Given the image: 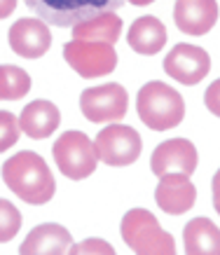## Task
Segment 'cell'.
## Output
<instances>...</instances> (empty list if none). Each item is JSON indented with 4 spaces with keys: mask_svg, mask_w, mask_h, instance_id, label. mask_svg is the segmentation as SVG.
Masks as SVG:
<instances>
[{
    "mask_svg": "<svg viewBox=\"0 0 220 255\" xmlns=\"http://www.w3.org/2000/svg\"><path fill=\"white\" fill-rule=\"evenodd\" d=\"M12 52L24 59H40L52 47V33L42 19H19L9 26L7 33Z\"/></svg>",
    "mask_w": 220,
    "mask_h": 255,
    "instance_id": "cell-11",
    "label": "cell"
},
{
    "mask_svg": "<svg viewBox=\"0 0 220 255\" xmlns=\"http://www.w3.org/2000/svg\"><path fill=\"white\" fill-rule=\"evenodd\" d=\"M157 206L169 216H181L190 211L197 201V187L192 185L190 176L183 173H169L159 178V185L155 190Z\"/></svg>",
    "mask_w": 220,
    "mask_h": 255,
    "instance_id": "cell-12",
    "label": "cell"
},
{
    "mask_svg": "<svg viewBox=\"0 0 220 255\" xmlns=\"http://www.w3.org/2000/svg\"><path fill=\"white\" fill-rule=\"evenodd\" d=\"M31 92V75L19 66H0V101H19Z\"/></svg>",
    "mask_w": 220,
    "mask_h": 255,
    "instance_id": "cell-19",
    "label": "cell"
},
{
    "mask_svg": "<svg viewBox=\"0 0 220 255\" xmlns=\"http://www.w3.org/2000/svg\"><path fill=\"white\" fill-rule=\"evenodd\" d=\"M2 180L26 204H47L56 192L54 176L47 162L31 150H21L2 164Z\"/></svg>",
    "mask_w": 220,
    "mask_h": 255,
    "instance_id": "cell-1",
    "label": "cell"
},
{
    "mask_svg": "<svg viewBox=\"0 0 220 255\" xmlns=\"http://www.w3.org/2000/svg\"><path fill=\"white\" fill-rule=\"evenodd\" d=\"M129 108V94L117 82L89 87L80 96V110L89 122H119Z\"/></svg>",
    "mask_w": 220,
    "mask_h": 255,
    "instance_id": "cell-8",
    "label": "cell"
},
{
    "mask_svg": "<svg viewBox=\"0 0 220 255\" xmlns=\"http://www.w3.org/2000/svg\"><path fill=\"white\" fill-rule=\"evenodd\" d=\"M124 244L136 255H176V241L145 209L126 211L119 225Z\"/></svg>",
    "mask_w": 220,
    "mask_h": 255,
    "instance_id": "cell-3",
    "label": "cell"
},
{
    "mask_svg": "<svg viewBox=\"0 0 220 255\" xmlns=\"http://www.w3.org/2000/svg\"><path fill=\"white\" fill-rule=\"evenodd\" d=\"M52 155L66 178L71 180H82L89 178L96 171L99 157L94 150V140L82 131H63L52 145Z\"/></svg>",
    "mask_w": 220,
    "mask_h": 255,
    "instance_id": "cell-5",
    "label": "cell"
},
{
    "mask_svg": "<svg viewBox=\"0 0 220 255\" xmlns=\"http://www.w3.org/2000/svg\"><path fill=\"white\" fill-rule=\"evenodd\" d=\"M16 7V0H0V19H7Z\"/></svg>",
    "mask_w": 220,
    "mask_h": 255,
    "instance_id": "cell-25",
    "label": "cell"
},
{
    "mask_svg": "<svg viewBox=\"0 0 220 255\" xmlns=\"http://www.w3.org/2000/svg\"><path fill=\"white\" fill-rule=\"evenodd\" d=\"M38 19L49 26L73 28L75 23L94 19L106 12H117L126 0H24Z\"/></svg>",
    "mask_w": 220,
    "mask_h": 255,
    "instance_id": "cell-4",
    "label": "cell"
},
{
    "mask_svg": "<svg viewBox=\"0 0 220 255\" xmlns=\"http://www.w3.org/2000/svg\"><path fill=\"white\" fill-rule=\"evenodd\" d=\"M129 47L136 54L150 56L162 52L166 45V28L157 16H138L129 28Z\"/></svg>",
    "mask_w": 220,
    "mask_h": 255,
    "instance_id": "cell-16",
    "label": "cell"
},
{
    "mask_svg": "<svg viewBox=\"0 0 220 255\" xmlns=\"http://www.w3.org/2000/svg\"><path fill=\"white\" fill-rule=\"evenodd\" d=\"M122 35V19L117 12H106L94 19H87L73 26V40H87V42H108L115 45Z\"/></svg>",
    "mask_w": 220,
    "mask_h": 255,
    "instance_id": "cell-18",
    "label": "cell"
},
{
    "mask_svg": "<svg viewBox=\"0 0 220 255\" xmlns=\"http://www.w3.org/2000/svg\"><path fill=\"white\" fill-rule=\"evenodd\" d=\"M136 110L145 127L152 131H169L178 127L185 117V101L166 82H148L136 96Z\"/></svg>",
    "mask_w": 220,
    "mask_h": 255,
    "instance_id": "cell-2",
    "label": "cell"
},
{
    "mask_svg": "<svg viewBox=\"0 0 220 255\" xmlns=\"http://www.w3.org/2000/svg\"><path fill=\"white\" fill-rule=\"evenodd\" d=\"M94 150L99 162L108 166H129L141 157L143 140L136 129L115 122L96 133Z\"/></svg>",
    "mask_w": 220,
    "mask_h": 255,
    "instance_id": "cell-7",
    "label": "cell"
},
{
    "mask_svg": "<svg viewBox=\"0 0 220 255\" xmlns=\"http://www.w3.org/2000/svg\"><path fill=\"white\" fill-rule=\"evenodd\" d=\"M63 59L68 61L80 78L92 80L110 75L117 66L115 45L108 42H87V40H71L63 45Z\"/></svg>",
    "mask_w": 220,
    "mask_h": 255,
    "instance_id": "cell-6",
    "label": "cell"
},
{
    "mask_svg": "<svg viewBox=\"0 0 220 255\" xmlns=\"http://www.w3.org/2000/svg\"><path fill=\"white\" fill-rule=\"evenodd\" d=\"M173 21L188 35H206L218 21L216 0H178L173 7Z\"/></svg>",
    "mask_w": 220,
    "mask_h": 255,
    "instance_id": "cell-13",
    "label": "cell"
},
{
    "mask_svg": "<svg viewBox=\"0 0 220 255\" xmlns=\"http://www.w3.org/2000/svg\"><path fill=\"white\" fill-rule=\"evenodd\" d=\"M19 133H21L19 117L7 113V110H0V152H5L12 145H16Z\"/></svg>",
    "mask_w": 220,
    "mask_h": 255,
    "instance_id": "cell-21",
    "label": "cell"
},
{
    "mask_svg": "<svg viewBox=\"0 0 220 255\" xmlns=\"http://www.w3.org/2000/svg\"><path fill=\"white\" fill-rule=\"evenodd\" d=\"M126 2H131V5H138V7H145V5L155 2V0H126Z\"/></svg>",
    "mask_w": 220,
    "mask_h": 255,
    "instance_id": "cell-26",
    "label": "cell"
},
{
    "mask_svg": "<svg viewBox=\"0 0 220 255\" xmlns=\"http://www.w3.org/2000/svg\"><path fill=\"white\" fill-rule=\"evenodd\" d=\"M164 70L181 85H199L211 70V56L202 47L178 42L164 56Z\"/></svg>",
    "mask_w": 220,
    "mask_h": 255,
    "instance_id": "cell-9",
    "label": "cell"
},
{
    "mask_svg": "<svg viewBox=\"0 0 220 255\" xmlns=\"http://www.w3.org/2000/svg\"><path fill=\"white\" fill-rule=\"evenodd\" d=\"M66 255H117L115 248L103 239H85L80 244H71Z\"/></svg>",
    "mask_w": 220,
    "mask_h": 255,
    "instance_id": "cell-22",
    "label": "cell"
},
{
    "mask_svg": "<svg viewBox=\"0 0 220 255\" xmlns=\"http://www.w3.org/2000/svg\"><path fill=\"white\" fill-rule=\"evenodd\" d=\"M185 255H220V230L209 218H195L183 227Z\"/></svg>",
    "mask_w": 220,
    "mask_h": 255,
    "instance_id": "cell-17",
    "label": "cell"
},
{
    "mask_svg": "<svg viewBox=\"0 0 220 255\" xmlns=\"http://www.w3.org/2000/svg\"><path fill=\"white\" fill-rule=\"evenodd\" d=\"M21 230V213L12 201L0 199V244H7Z\"/></svg>",
    "mask_w": 220,
    "mask_h": 255,
    "instance_id": "cell-20",
    "label": "cell"
},
{
    "mask_svg": "<svg viewBox=\"0 0 220 255\" xmlns=\"http://www.w3.org/2000/svg\"><path fill=\"white\" fill-rule=\"evenodd\" d=\"M211 187H213V209L218 211V216H220V169L216 171V176H213Z\"/></svg>",
    "mask_w": 220,
    "mask_h": 255,
    "instance_id": "cell-24",
    "label": "cell"
},
{
    "mask_svg": "<svg viewBox=\"0 0 220 255\" xmlns=\"http://www.w3.org/2000/svg\"><path fill=\"white\" fill-rule=\"evenodd\" d=\"M204 103H206V108H209V113L220 117V80L209 85V89L204 92Z\"/></svg>",
    "mask_w": 220,
    "mask_h": 255,
    "instance_id": "cell-23",
    "label": "cell"
},
{
    "mask_svg": "<svg viewBox=\"0 0 220 255\" xmlns=\"http://www.w3.org/2000/svg\"><path fill=\"white\" fill-rule=\"evenodd\" d=\"M71 244L73 237L63 225L45 223L28 232L19 248V255H66Z\"/></svg>",
    "mask_w": 220,
    "mask_h": 255,
    "instance_id": "cell-14",
    "label": "cell"
},
{
    "mask_svg": "<svg viewBox=\"0 0 220 255\" xmlns=\"http://www.w3.org/2000/svg\"><path fill=\"white\" fill-rule=\"evenodd\" d=\"M197 162H199L197 147L188 138H171L155 147V152L150 157V169L157 178L169 176V173L192 176Z\"/></svg>",
    "mask_w": 220,
    "mask_h": 255,
    "instance_id": "cell-10",
    "label": "cell"
},
{
    "mask_svg": "<svg viewBox=\"0 0 220 255\" xmlns=\"http://www.w3.org/2000/svg\"><path fill=\"white\" fill-rule=\"evenodd\" d=\"M61 124V113L52 101H33L19 115V129L33 140L49 138Z\"/></svg>",
    "mask_w": 220,
    "mask_h": 255,
    "instance_id": "cell-15",
    "label": "cell"
}]
</instances>
